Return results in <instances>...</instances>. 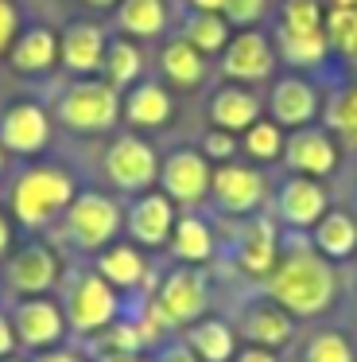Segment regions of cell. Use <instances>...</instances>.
<instances>
[{
  "label": "cell",
  "instance_id": "6da1fadb",
  "mask_svg": "<svg viewBox=\"0 0 357 362\" xmlns=\"http://www.w3.org/2000/svg\"><path fill=\"white\" fill-rule=\"evenodd\" d=\"M260 288L268 292L295 323H315V320H326V315L341 304L346 281H341V265L326 261L322 253L310 245L307 234L284 230L276 265H272V273L260 281Z\"/></svg>",
  "mask_w": 357,
  "mask_h": 362
},
{
  "label": "cell",
  "instance_id": "7a4b0ae2",
  "mask_svg": "<svg viewBox=\"0 0 357 362\" xmlns=\"http://www.w3.org/2000/svg\"><path fill=\"white\" fill-rule=\"evenodd\" d=\"M54 296H59L62 315H66L70 339H78V343L101 335V331L113 327V323L128 312V300H124L93 265H66Z\"/></svg>",
  "mask_w": 357,
  "mask_h": 362
},
{
  "label": "cell",
  "instance_id": "3957f363",
  "mask_svg": "<svg viewBox=\"0 0 357 362\" xmlns=\"http://www.w3.org/2000/svg\"><path fill=\"white\" fill-rule=\"evenodd\" d=\"M74 195H78V183L66 168L31 164L16 175L12 195H8V211H12V218L23 230L39 234V230H47L51 222L62 218V211L74 203Z\"/></svg>",
  "mask_w": 357,
  "mask_h": 362
},
{
  "label": "cell",
  "instance_id": "277c9868",
  "mask_svg": "<svg viewBox=\"0 0 357 362\" xmlns=\"http://www.w3.org/2000/svg\"><path fill=\"white\" fill-rule=\"evenodd\" d=\"M229 234H217V257L233 269L241 284H260L272 273L279 253V222L272 214H248V218H225Z\"/></svg>",
  "mask_w": 357,
  "mask_h": 362
},
{
  "label": "cell",
  "instance_id": "5b68a950",
  "mask_svg": "<svg viewBox=\"0 0 357 362\" xmlns=\"http://www.w3.org/2000/svg\"><path fill=\"white\" fill-rule=\"evenodd\" d=\"M217 265H167L159 269V281L152 292V308L159 312V320L171 331H183L190 323H198L202 315L217 312L214 296H217V281H214Z\"/></svg>",
  "mask_w": 357,
  "mask_h": 362
},
{
  "label": "cell",
  "instance_id": "8992f818",
  "mask_svg": "<svg viewBox=\"0 0 357 362\" xmlns=\"http://www.w3.org/2000/svg\"><path fill=\"white\" fill-rule=\"evenodd\" d=\"M225 315H229V323H233L241 343L264 346V351H276V354H284L287 346H291L295 331H299V323H295L260 284H241L237 300L225 308Z\"/></svg>",
  "mask_w": 357,
  "mask_h": 362
},
{
  "label": "cell",
  "instance_id": "52a82bcc",
  "mask_svg": "<svg viewBox=\"0 0 357 362\" xmlns=\"http://www.w3.org/2000/svg\"><path fill=\"white\" fill-rule=\"evenodd\" d=\"M62 273H66V261H62L59 245L35 234L28 242L12 245L8 257L0 261V288H4V300L51 296V292H59Z\"/></svg>",
  "mask_w": 357,
  "mask_h": 362
},
{
  "label": "cell",
  "instance_id": "ba28073f",
  "mask_svg": "<svg viewBox=\"0 0 357 362\" xmlns=\"http://www.w3.org/2000/svg\"><path fill=\"white\" fill-rule=\"evenodd\" d=\"M62 242L82 257L101 253L109 242H116L124 230V211L105 191H78L74 203L62 211Z\"/></svg>",
  "mask_w": 357,
  "mask_h": 362
},
{
  "label": "cell",
  "instance_id": "9c48e42d",
  "mask_svg": "<svg viewBox=\"0 0 357 362\" xmlns=\"http://www.w3.org/2000/svg\"><path fill=\"white\" fill-rule=\"evenodd\" d=\"M8 312V323L16 331V346L20 354H35L47 346H59L70 339L66 315H62L59 296H16V300H0Z\"/></svg>",
  "mask_w": 357,
  "mask_h": 362
},
{
  "label": "cell",
  "instance_id": "30bf717a",
  "mask_svg": "<svg viewBox=\"0 0 357 362\" xmlns=\"http://www.w3.org/2000/svg\"><path fill=\"white\" fill-rule=\"evenodd\" d=\"M90 265L121 292L124 300H152L155 281H159V269L147 261V250H140L128 238H116L109 242L101 253H93Z\"/></svg>",
  "mask_w": 357,
  "mask_h": 362
},
{
  "label": "cell",
  "instance_id": "8fae6325",
  "mask_svg": "<svg viewBox=\"0 0 357 362\" xmlns=\"http://www.w3.org/2000/svg\"><path fill=\"white\" fill-rule=\"evenodd\" d=\"M210 199L222 218H248V214H260L264 199H268V183L253 164L225 160L210 175Z\"/></svg>",
  "mask_w": 357,
  "mask_h": 362
},
{
  "label": "cell",
  "instance_id": "7c38bea8",
  "mask_svg": "<svg viewBox=\"0 0 357 362\" xmlns=\"http://www.w3.org/2000/svg\"><path fill=\"white\" fill-rule=\"evenodd\" d=\"M210 160L202 156L198 148H175L167 160L159 164V191L183 211H198L210 199Z\"/></svg>",
  "mask_w": 357,
  "mask_h": 362
},
{
  "label": "cell",
  "instance_id": "4fadbf2b",
  "mask_svg": "<svg viewBox=\"0 0 357 362\" xmlns=\"http://www.w3.org/2000/svg\"><path fill=\"white\" fill-rule=\"evenodd\" d=\"M116 113H121V102L109 82H78L59 102V121L78 133H101L116 121Z\"/></svg>",
  "mask_w": 357,
  "mask_h": 362
},
{
  "label": "cell",
  "instance_id": "5bb4252c",
  "mask_svg": "<svg viewBox=\"0 0 357 362\" xmlns=\"http://www.w3.org/2000/svg\"><path fill=\"white\" fill-rule=\"evenodd\" d=\"M105 175L116 191H128V195L152 191V183L159 180L155 148L140 136H116L105 152Z\"/></svg>",
  "mask_w": 357,
  "mask_h": 362
},
{
  "label": "cell",
  "instance_id": "9a60e30c",
  "mask_svg": "<svg viewBox=\"0 0 357 362\" xmlns=\"http://www.w3.org/2000/svg\"><path fill=\"white\" fill-rule=\"evenodd\" d=\"M175 218H178V211L163 191H140L128 203V211H124V234H128V242H136L147 253L167 250Z\"/></svg>",
  "mask_w": 357,
  "mask_h": 362
},
{
  "label": "cell",
  "instance_id": "2e32d148",
  "mask_svg": "<svg viewBox=\"0 0 357 362\" xmlns=\"http://www.w3.org/2000/svg\"><path fill=\"white\" fill-rule=\"evenodd\" d=\"M326 211H330V203H326V191L318 180H310V175H287L279 183V191H276L279 230H299V234H307Z\"/></svg>",
  "mask_w": 357,
  "mask_h": 362
},
{
  "label": "cell",
  "instance_id": "e0dca14e",
  "mask_svg": "<svg viewBox=\"0 0 357 362\" xmlns=\"http://www.w3.org/2000/svg\"><path fill=\"white\" fill-rule=\"evenodd\" d=\"M171 265H214L217 261V222L198 211H183L167 238Z\"/></svg>",
  "mask_w": 357,
  "mask_h": 362
},
{
  "label": "cell",
  "instance_id": "ac0fdd59",
  "mask_svg": "<svg viewBox=\"0 0 357 362\" xmlns=\"http://www.w3.org/2000/svg\"><path fill=\"white\" fill-rule=\"evenodd\" d=\"M284 164L291 168V175H310L322 180L338 168V144L326 129L303 125L291 136H284Z\"/></svg>",
  "mask_w": 357,
  "mask_h": 362
},
{
  "label": "cell",
  "instance_id": "d6986e66",
  "mask_svg": "<svg viewBox=\"0 0 357 362\" xmlns=\"http://www.w3.org/2000/svg\"><path fill=\"white\" fill-rule=\"evenodd\" d=\"M287 354H291V358H284V362H357L353 339L341 327L322 323V320H315V323L295 331Z\"/></svg>",
  "mask_w": 357,
  "mask_h": 362
},
{
  "label": "cell",
  "instance_id": "ffe728a7",
  "mask_svg": "<svg viewBox=\"0 0 357 362\" xmlns=\"http://www.w3.org/2000/svg\"><path fill=\"white\" fill-rule=\"evenodd\" d=\"M51 136V121L35 102H20L0 117V148L16 152V156H35L47 148Z\"/></svg>",
  "mask_w": 357,
  "mask_h": 362
},
{
  "label": "cell",
  "instance_id": "44dd1931",
  "mask_svg": "<svg viewBox=\"0 0 357 362\" xmlns=\"http://www.w3.org/2000/svg\"><path fill=\"white\" fill-rule=\"evenodd\" d=\"M178 335H183V343L198 354V362H233V354H237V346H241V339H237V331H233V323L225 312L202 315L198 323L183 327Z\"/></svg>",
  "mask_w": 357,
  "mask_h": 362
},
{
  "label": "cell",
  "instance_id": "7402d4cb",
  "mask_svg": "<svg viewBox=\"0 0 357 362\" xmlns=\"http://www.w3.org/2000/svg\"><path fill=\"white\" fill-rule=\"evenodd\" d=\"M307 238L326 261L346 265V261H353V253H357V218L349 211H341V206H330V211L307 230Z\"/></svg>",
  "mask_w": 357,
  "mask_h": 362
},
{
  "label": "cell",
  "instance_id": "603a6c76",
  "mask_svg": "<svg viewBox=\"0 0 357 362\" xmlns=\"http://www.w3.org/2000/svg\"><path fill=\"white\" fill-rule=\"evenodd\" d=\"M272 71V47L264 35L256 32H241L237 40L225 47V74L241 82H256Z\"/></svg>",
  "mask_w": 357,
  "mask_h": 362
},
{
  "label": "cell",
  "instance_id": "cb8c5ba5",
  "mask_svg": "<svg viewBox=\"0 0 357 362\" xmlns=\"http://www.w3.org/2000/svg\"><path fill=\"white\" fill-rule=\"evenodd\" d=\"M315 113H318V98L303 78H284L272 90V121H276V125L303 129V125L315 121Z\"/></svg>",
  "mask_w": 357,
  "mask_h": 362
},
{
  "label": "cell",
  "instance_id": "d4e9b609",
  "mask_svg": "<svg viewBox=\"0 0 357 362\" xmlns=\"http://www.w3.org/2000/svg\"><path fill=\"white\" fill-rule=\"evenodd\" d=\"M210 117H214V129H225V133H245L253 121H260V105H256L253 94L237 86H222L210 102Z\"/></svg>",
  "mask_w": 357,
  "mask_h": 362
},
{
  "label": "cell",
  "instance_id": "484cf974",
  "mask_svg": "<svg viewBox=\"0 0 357 362\" xmlns=\"http://www.w3.org/2000/svg\"><path fill=\"white\" fill-rule=\"evenodd\" d=\"M62 63L70 71H97L105 63V43H101V32L93 24H74L66 35H62Z\"/></svg>",
  "mask_w": 357,
  "mask_h": 362
},
{
  "label": "cell",
  "instance_id": "4316f807",
  "mask_svg": "<svg viewBox=\"0 0 357 362\" xmlns=\"http://www.w3.org/2000/svg\"><path fill=\"white\" fill-rule=\"evenodd\" d=\"M124 117L140 129H155L171 117V98L163 86H140L128 94V105H124Z\"/></svg>",
  "mask_w": 357,
  "mask_h": 362
},
{
  "label": "cell",
  "instance_id": "83f0119b",
  "mask_svg": "<svg viewBox=\"0 0 357 362\" xmlns=\"http://www.w3.org/2000/svg\"><path fill=\"white\" fill-rule=\"evenodd\" d=\"M116 20H121V28L132 35H159L167 12H163V0H124Z\"/></svg>",
  "mask_w": 357,
  "mask_h": 362
},
{
  "label": "cell",
  "instance_id": "f1b7e54d",
  "mask_svg": "<svg viewBox=\"0 0 357 362\" xmlns=\"http://www.w3.org/2000/svg\"><path fill=\"white\" fill-rule=\"evenodd\" d=\"M51 59H54V35L47 32V28L28 32L12 47V66L16 71H43V66H51Z\"/></svg>",
  "mask_w": 357,
  "mask_h": 362
},
{
  "label": "cell",
  "instance_id": "f546056e",
  "mask_svg": "<svg viewBox=\"0 0 357 362\" xmlns=\"http://www.w3.org/2000/svg\"><path fill=\"white\" fill-rule=\"evenodd\" d=\"M279 43H284L287 63H295V66H318L326 55V32H291V28H279Z\"/></svg>",
  "mask_w": 357,
  "mask_h": 362
},
{
  "label": "cell",
  "instance_id": "4dcf8cb0",
  "mask_svg": "<svg viewBox=\"0 0 357 362\" xmlns=\"http://www.w3.org/2000/svg\"><path fill=\"white\" fill-rule=\"evenodd\" d=\"M241 148L253 160H279L284 156V133L276 121H253L241 136Z\"/></svg>",
  "mask_w": 357,
  "mask_h": 362
},
{
  "label": "cell",
  "instance_id": "1f68e13d",
  "mask_svg": "<svg viewBox=\"0 0 357 362\" xmlns=\"http://www.w3.org/2000/svg\"><path fill=\"white\" fill-rule=\"evenodd\" d=\"M105 74H109V86H128L132 78L140 74V51L132 47V43H124V40H116V43H109L105 47Z\"/></svg>",
  "mask_w": 357,
  "mask_h": 362
},
{
  "label": "cell",
  "instance_id": "d6a6232c",
  "mask_svg": "<svg viewBox=\"0 0 357 362\" xmlns=\"http://www.w3.org/2000/svg\"><path fill=\"white\" fill-rule=\"evenodd\" d=\"M163 71H167V78L178 82V86H194V82L202 78L198 51H194L190 43H171V47L163 51Z\"/></svg>",
  "mask_w": 357,
  "mask_h": 362
},
{
  "label": "cell",
  "instance_id": "836d02e7",
  "mask_svg": "<svg viewBox=\"0 0 357 362\" xmlns=\"http://www.w3.org/2000/svg\"><path fill=\"white\" fill-rule=\"evenodd\" d=\"M326 43H334V51H341V55L357 59V8H330Z\"/></svg>",
  "mask_w": 357,
  "mask_h": 362
},
{
  "label": "cell",
  "instance_id": "e575fe53",
  "mask_svg": "<svg viewBox=\"0 0 357 362\" xmlns=\"http://www.w3.org/2000/svg\"><path fill=\"white\" fill-rule=\"evenodd\" d=\"M330 129L338 136H346L349 144H357V86L341 90L330 102Z\"/></svg>",
  "mask_w": 357,
  "mask_h": 362
},
{
  "label": "cell",
  "instance_id": "d590c367",
  "mask_svg": "<svg viewBox=\"0 0 357 362\" xmlns=\"http://www.w3.org/2000/svg\"><path fill=\"white\" fill-rule=\"evenodd\" d=\"M186 35H190V47L194 51H217L225 43V24L214 16V12H202V16L190 20Z\"/></svg>",
  "mask_w": 357,
  "mask_h": 362
},
{
  "label": "cell",
  "instance_id": "8d00e7d4",
  "mask_svg": "<svg viewBox=\"0 0 357 362\" xmlns=\"http://www.w3.org/2000/svg\"><path fill=\"white\" fill-rule=\"evenodd\" d=\"M284 28H291V32H322L318 0H287L284 4Z\"/></svg>",
  "mask_w": 357,
  "mask_h": 362
},
{
  "label": "cell",
  "instance_id": "74e56055",
  "mask_svg": "<svg viewBox=\"0 0 357 362\" xmlns=\"http://www.w3.org/2000/svg\"><path fill=\"white\" fill-rule=\"evenodd\" d=\"M241 148L237 133H225V129H210L206 136H202V156L206 160H217V164H225V160H233Z\"/></svg>",
  "mask_w": 357,
  "mask_h": 362
},
{
  "label": "cell",
  "instance_id": "f35d334b",
  "mask_svg": "<svg viewBox=\"0 0 357 362\" xmlns=\"http://www.w3.org/2000/svg\"><path fill=\"white\" fill-rule=\"evenodd\" d=\"M147 354V362H198V354L190 351V346L183 343V335H167V339H159V343L152 346V351H144Z\"/></svg>",
  "mask_w": 357,
  "mask_h": 362
},
{
  "label": "cell",
  "instance_id": "ab89813d",
  "mask_svg": "<svg viewBox=\"0 0 357 362\" xmlns=\"http://www.w3.org/2000/svg\"><path fill=\"white\" fill-rule=\"evenodd\" d=\"M28 362H93V358L78 339H66V343H59V346H47V351L28 354Z\"/></svg>",
  "mask_w": 357,
  "mask_h": 362
},
{
  "label": "cell",
  "instance_id": "60d3db41",
  "mask_svg": "<svg viewBox=\"0 0 357 362\" xmlns=\"http://www.w3.org/2000/svg\"><path fill=\"white\" fill-rule=\"evenodd\" d=\"M260 12H264V0H225V16L233 24H253Z\"/></svg>",
  "mask_w": 357,
  "mask_h": 362
},
{
  "label": "cell",
  "instance_id": "b9f144b4",
  "mask_svg": "<svg viewBox=\"0 0 357 362\" xmlns=\"http://www.w3.org/2000/svg\"><path fill=\"white\" fill-rule=\"evenodd\" d=\"M233 362H284V354L264 351V346H248V343H241V346H237V354H233Z\"/></svg>",
  "mask_w": 357,
  "mask_h": 362
},
{
  "label": "cell",
  "instance_id": "7bdbcfd3",
  "mask_svg": "<svg viewBox=\"0 0 357 362\" xmlns=\"http://www.w3.org/2000/svg\"><path fill=\"white\" fill-rule=\"evenodd\" d=\"M8 354H20V346H16V331H12V323H8L4 304H0V358H8Z\"/></svg>",
  "mask_w": 357,
  "mask_h": 362
},
{
  "label": "cell",
  "instance_id": "ee69618b",
  "mask_svg": "<svg viewBox=\"0 0 357 362\" xmlns=\"http://www.w3.org/2000/svg\"><path fill=\"white\" fill-rule=\"evenodd\" d=\"M12 32H16V8L8 4V0H0V51L8 47Z\"/></svg>",
  "mask_w": 357,
  "mask_h": 362
},
{
  "label": "cell",
  "instance_id": "f6af8a7d",
  "mask_svg": "<svg viewBox=\"0 0 357 362\" xmlns=\"http://www.w3.org/2000/svg\"><path fill=\"white\" fill-rule=\"evenodd\" d=\"M12 222H8V214L4 211H0V261H4L8 257V250H12Z\"/></svg>",
  "mask_w": 357,
  "mask_h": 362
},
{
  "label": "cell",
  "instance_id": "bcb514c9",
  "mask_svg": "<svg viewBox=\"0 0 357 362\" xmlns=\"http://www.w3.org/2000/svg\"><path fill=\"white\" fill-rule=\"evenodd\" d=\"M93 362H147V354H105V358H93Z\"/></svg>",
  "mask_w": 357,
  "mask_h": 362
},
{
  "label": "cell",
  "instance_id": "7dc6e473",
  "mask_svg": "<svg viewBox=\"0 0 357 362\" xmlns=\"http://www.w3.org/2000/svg\"><path fill=\"white\" fill-rule=\"evenodd\" d=\"M194 8L198 12H217V8H225V0H194Z\"/></svg>",
  "mask_w": 357,
  "mask_h": 362
},
{
  "label": "cell",
  "instance_id": "c3c4849f",
  "mask_svg": "<svg viewBox=\"0 0 357 362\" xmlns=\"http://www.w3.org/2000/svg\"><path fill=\"white\" fill-rule=\"evenodd\" d=\"M334 8H357V0H334Z\"/></svg>",
  "mask_w": 357,
  "mask_h": 362
},
{
  "label": "cell",
  "instance_id": "681fc988",
  "mask_svg": "<svg viewBox=\"0 0 357 362\" xmlns=\"http://www.w3.org/2000/svg\"><path fill=\"white\" fill-rule=\"evenodd\" d=\"M0 362H28V354H8V358H0Z\"/></svg>",
  "mask_w": 357,
  "mask_h": 362
},
{
  "label": "cell",
  "instance_id": "f907efd6",
  "mask_svg": "<svg viewBox=\"0 0 357 362\" xmlns=\"http://www.w3.org/2000/svg\"><path fill=\"white\" fill-rule=\"evenodd\" d=\"M90 4H97V8H105V4H113V0H90Z\"/></svg>",
  "mask_w": 357,
  "mask_h": 362
},
{
  "label": "cell",
  "instance_id": "816d5d0a",
  "mask_svg": "<svg viewBox=\"0 0 357 362\" xmlns=\"http://www.w3.org/2000/svg\"><path fill=\"white\" fill-rule=\"evenodd\" d=\"M0 172H4V148H0Z\"/></svg>",
  "mask_w": 357,
  "mask_h": 362
},
{
  "label": "cell",
  "instance_id": "f5cc1de1",
  "mask_svg": "<svg viewBox=\"0 0 357 362\" xmlns=\"http://www.w3.org/2000/svg\"><path fill=\"white\" fill-rule=\"evenodd\" d=\"M353 276H357V253H353Z\"/></svg>",
  "mask_w": 357,
  "mask_h": 362
},
{
  "label": "cell",
  "instance_id": "db71d44e",
  "mask_svg": "<svg viewBox=\"0 0 357 362\" xmlns=\"http://www.w3.org/2000/svg\"><path fill=\"white\" fill-rule=\"evenodd\" d=\"M0 300H4V288H0Z\"/></svg>",
  "mask_w": 357,
  "mask_h": 362
}]
</instances>
